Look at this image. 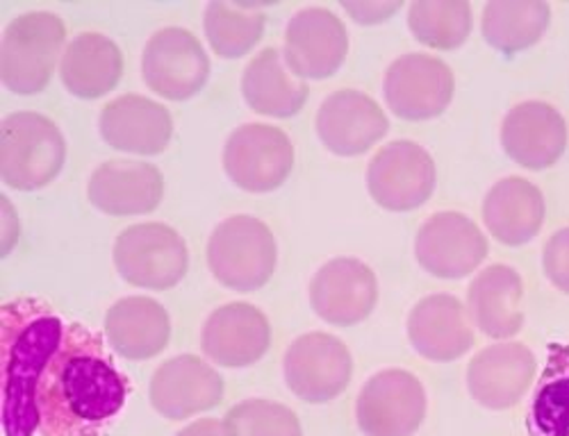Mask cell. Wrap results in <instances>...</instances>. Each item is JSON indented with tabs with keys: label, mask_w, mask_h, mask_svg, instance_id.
I'll list each match as a JSON object with an SVG mask.
<instances>
[{
	"label": "cell",
	"mask_w": 569,
	"mask_h": 436,
	"mask_svg": "<svg viewBox=\"0 0 569 436\" xmlns=\"http://www.w3.org/2000/svg\"><path fill=\"white\" fill-rule=\"evenodd\" d=\"M128 384L106 338L69 323L37 386L39 436H106L126 407Z\"/></svg>",
	"instance_id": "obj_1"
},
{
	"label": "cell",
	"mask_w": 569,
	"mask_h": 436,
	"mask_svg": "<svg viewBox=\"0 0 569 436\" xmlns=\"http://www.w3.org/2000/svg\"><path fill=\"white\" fill-rule=\"evenodd\" d=\"M67 325L49 303L17 298L0 307V398L6 436L37 434V386Z\"/></svg>",
	"instance_id": "obj_2"
},
{
	"label": "cell",
	"mask_w": 569,
	"mask_h": 436,
	"mask_svg": "<svg viewBox=\"0 0 569 436\" xmlns=\"http://www.w3.org/2000/svg\"><path fill=\"white\" fill-rule=\"evenodd\" d=\"M64 21L53 12H26L17 17L0 45V78L17 95H34L49 87L62 45Z\"/></svg>",
	"instance_id": "obj_3"
},
{
	"label": "cell",
	"mask_w": 569,
	"mask_h": 436,
	"mask_svg": "<svg viewBox=\"0 0 569 436\" xmlns=\"http://www.w3.org/2000/svg\"><path fill=\"white\" fill-rule=\"evenodd\" d=\"M67 141L43 114L17 112L3 121L0 134V175L17 191L51 184L64 169Z\"/></svg>",
	"instance_id": "obj_4"
},
{
	"label": "cell",
	"mask_w": 569,
	"mask_h": 436,
	"mask_svg": "<svg viewBox=\"0 0 569 436\" xmlns=\"http://www.w3.org/2000/svg\"><path fill=\"white\" fill-rule=\"evenodd\" d=\"M278 262L276 239L267 223L237 214L219 223L208 241V266L219 284L232 291L264 286Z\"/></svg>",
	"instance_id": "obj_5"
},
{
	"label": "cell",
	"mask_w": 569,
	"mask_h": 436,
	"mask_svg": "<svg viewBox=\"0 0 569 436\" xmlns=\"http://www.w3.org/2000/svg\"><path fill=\"white\" fill-rule=\"evenodd\" d=\"M119 275L139 288L164 291L176 286L189 266L184 239L164 223H137L114 241Z\"/></svg>",
	"instance_id": "obj_6"
},
{
	"label": "cell",
	"mask_w": 569,
	"mask_h": 436,
	"mask_svg": "<svg viewBox=\"0 0 569 436\" xmlns=\"http://www.w3.org/2000/svg\"><path fill=\"white\" fill-rule=\"evenodd\" d=\"M436 180V162L429 151L408 139L383 145L367 166L369 196L388 212L421 207L433 196Z\"/></svg>",
	"instance_id": "obj_7"
},
{
	"label": "cell",
	"mask_w": 569,
	"mask_h": 436,
	"mask_svg": "<svg viewBox=\"0 0 569 436\" xmlns=\"http://www.w3.org/2000/svg\"><path fill=\"white\" fill-rule=\"evenodd\" d=\"M284 382L308 405H326L347 392L353 359L342 338L328 332H310L290 344L284 353Z\"/></svg>",
	"instance_id": "obj_8"
},
{
	"label": "cell",
	"mask_w": 569,
	"mask_h": 436,
	"mask_svg": "<svg viewBox=\"0 0 569 436\" xmlns=\"http://www.w3.org/2000/svg\"><path fill=\"white\" fill-rule=\"evenodd\" d=\"M295 169V145L276 125L237 128L223 145V171L234 186L269 193L284 184Z\"/></svg>",
	"instance_id": "obj_9"
},
{
	"label": "cell",
	"mask_w": 569,
	"mask_h": 436,
	"mask_svg": "<svg viewBox=\"0 0 569 436\" xmlns=\"http://www.w3.org/2000/svg\"><path fill=\"white\" fill-rule=\"evenodd\" d=\"M141 75L160 99L187 101L208 84L210 58L189 30L162 28L144 45Z\"/></svg>",
	"instance_id": "obj_10"
},
{
	"label": "cell",
	"mask_w": 569,
	"mask_h": 436,
	"mask_svg": "<svg viewBox=\"0 0 569 436\" xmlns=\"http://www.w3.org/2000/svg\"><path fill=\"white\" fill-rule=\"evenodd\" d=\"M426 418V392L417 375L388 368L369 377L356 405L365 436H412Z\"/></svg>",
	"instance_id": "obj_11"
},
{
	"label": "cell",
	"mask_w": 569,
	"mask_h": 436,
	"mask_svg": "<svg viewBox=\"0 0 569 436\" xmlns=\"http://www.w3.org/2000/svg\"><path fill=\"white\" fill-rule=\"evenodd\" d=\"M456 91L453 71L433 55L410 53L397 58L386 73L383 95L395 116L429 121L440 116Z\"/></svg>",
	"instance_id": "obj_12"
},
{
	"label": "cell",
	"mask_w": 569,
	"mask_h": 436,
	"mask_svg": "<svg viewBox=\"0 0 569 436\" xmlns=\"http://www.w3.org/2000/svg\"><path fill=\"white\" fill-rule=\"evenodd\" d=\"M419 266L440 280H462L488 257V239L460 212H440L426 221L415 239Z\"/></svg>",
	"instance_id": "obj_13"
},
{
	"label": "cell",
	"mask_w": 569,
	"mask_h": 436,
	"mask_svg": "<svg viewBox=\"0 0 569 436\" xmlns=\"http://www.w3.org/2000/svg\"><path fill=\"white\" fill-rule=\"evenodd\" d=\"M349 55V32L342 19L326 8L297 12L284 30L282 58L301 80L336 75Z\"/></svg>",
	"instance_id": "obj_14"
},
{
	"label": "cell",
	"mask_w": 569,
	"mask_h": 436,
	"mask_svg": "<svg viewBox=\"0 0 569 436\" xmlns=\"http://www.w3.org/2000/svg\"><path fill=\"white\" fill-rule=\"evenodd\" d=\"M378 282L373 271L356 257L326 262L310 282V305L315 314L338 327L358 325L373 312Z\"/></svg>",
	"instance_id": "obj_15"
},
{
	"label": "cell",
	"mask_w": 569,
	"mask_h": 436,
	"mask_svg": "<svg viewBox=\"0 0 569 436\" xmlns=\"http://www.w3.org/2000/svg\"><path fill=\"white\" fill-rule=\"evenodd\" d=\"M390 130L388 116L371 95L358 89L330 93L317 112V134L326 149L340 158H358Z\"/></svg>",
	"instance_id": "obj_16"
},
{
	"label": "cell",
	"mask_w": 569,
	"mask_h": 436,
	"mask_svg": "<svg viewBox=\"0 0 569 436\" xmlns=\"http://www.w3.org/2000/svg\"><path fill=\"white\" fill-rule=\"evenodd\" d=\"M149 400L169 420H184L214 409L223 400L221 375L197 355H178L158 366Z\"/></svg>",
	"instance_id": "obj_17"
},
{
	"label": "cell",
	"mask_w": 569,
	"mask_h": 436,
	"mask_svg": "<svg viewBox=\"0 0 569 436\" xmlns=\"http://www.w3.org/2000/svg\"><path fill=\"white\" fill-rule=\"evenodd\" d=\"M536 377L533 353L517 342L483 348L467 366V389L486 409H510L525 398Z\"/></svg>",
	"instance_id": "obj_18"
},
{
	"label": "cell",
	"mask_w": 569,
	"mask_h": 436,
	"mask_svg": "<svg viewBox=\"0 0 569 436\" xmlns=\"http://www.w3.org/2000/svg\"><path fill=\"white\" fill-rule=\"evenodd\" d=\"M269 344V321L251 303H228L214 310L201 329V351L223 368L253 366L267 355Z\"/></svg>",
	"instance_id": "obj_19"
},
{
	"label": "cell",
	"mask_w": 569,
	"mask_h": 436,
	"mask_svg": "<svg viewBox=\"0 0 569 436\" xmlns=\"http://www.w3.org/2000/svg\"><path fill=\"white\" fill-rule=\"evenodd\" d=\"M501 145L521 169L545 171L565 155L567 123L549 103H519L503 119Z\"/></svg>",
	"instance_id": "obj_20"
},
{
	"label": "cell",
	"mask_w": 569,
	"mask_h": 436,
	"mask_svg": "<svg viewBox=\"0 0 569 436\" xmlns=\"http://www.w3.org/2000/svg\"><path fill=\"white\" fill-rule=\"evenodd\" d=\"M87 196L108 216L149 214L164 196V178L149 162L110 160L91 173Z\"/></svg>",
	"instance_id": "obj_21"
},
{
	"label": "cell",
	"mask_w": 569,
	"mask_h": 436,
	"mask_svg": "<svg viewBox=\"0 0 569 436\" xmlns=\"http://www.w3.org/2000/svg\"><path fill=\"white\" fill-rule=\"evenodd\" d=\"M101 136L114 151L130 155H160L171 141L173 119L169 110L147 95L123 93L101 112Z\"/></svg>",
	"instance_id": "obj_22"
},
{
	"label": "cell",
	"mask_w": 569,
	"mask_h": 436,
	"mask_svg": "<svg viewBox=\"0 0 569 436\" xmlns=\"http://www.w3.org/2000/svg\"><path fill=\"white\" fill-rule=\"evenodd\" d=\"M408 338L423 359L456 362L473 346L469 312L449 294L426 296L408 316Z\"/></svg>",
	"instance_id": "obj_23"
},
{
	"label": "cell",
	"mask_w": 569,
	"mask_h": 436,
	"mask_svg": "<svg viewBox=\"0 0 569 436\" xmlns=\"http://www.w3.org/2000/svg\"><path fill=\"white\" fill-rule=\"evenodd\" d=\"M525 282L512 266L492 264L471 280L467 288V312L486 336L506 342L525 327Z\"/></svg>",
	"instance_id": "obj_24"
},
{
	"label": "cell",
	"mask_w": 569,
	"mask_h": 436,
	"mask_svg": "<svg viewBox=\"0 0 569 436\" xmlns=\"http://www.w3.org/2000/svg\"><path fill=\"white\" fill-rule=\"evenodd\" d=\"M106 336L110 348L130 362L158 357L171 338L167 310L149 296L117 301L106 314Z\"/></svg>",
	"instance_id": "obj_25"
},
{
	"label": "cell",
	"mask_w": 569,
	"mask_h": 436,
	"mask_svg": "<svg viewBox=\"0 0 569 436\" xmlns=\"http://www.w3.org/2000/svg\"><path fill=\"white\" fill-rule=\"evenodd\" d=\"M542 191L525 178H503L483 201V223L503 246H525L545 223Z\"/></svg>",
	"instance_id": "obj_26"
},
{
	"label": "cell",
	"mask_w": 569,
	"mask_h": 436,
	"mask_svg": "<svg viewBox=\"0 0 569 436\" xmlns=\"http://www.w3.org/2000/svg\"><path fill=\"white\" fill-rule=\"evenodd\" d=\"M242 95L260 116L290 119L303 110L310 87L290 71L278 48H264L244 71Z\"/></svg>",
	"instance_id": "obj_27"
},
{
	"label": "cell",
	"mask_w": 569,
	"mask_h": 436,
	"mask_svg": "<svg viewBox=\"0 0 569 436\" xmlns=\"http://www.w3.org/2000/svg\"><path fill=\"white\" fill-rule=\"evenodd\" d=\"M123 75L121 48L106 34L82 32L62 55L60 78L69 93L93 101L110 93Z\"/></svg>",
	"instance_id": "obj_28"
},
{
	"label": "cell",
	"mask_w": 569,
	"mask_h": 436,
	"mask_svg": "<svg viewBox=\"0 0 569 436\" xmlns=\"http://www.w3.org/2000/svg\"><path fill=\"white\" fill-rule=\"evenodd\" d=\"M551 21L545 0H490L483 8V39L503 55L527 51L540 41Z\"/></svg>",
	"instance_id": "obj_29"
},
{
	"label": "cell",
	"mask_w": 569,
	"mask_h": 436,
	"mask_svg": "<svg viewBox=\"0 0 569 436\" xmlns=\"http://www.w3.org/2000/svg\"><path fill=\"white\" fill-rule=\"evenodd\" d=\"M531 436H569V344H553L529 407Z\"/></svg>",
	"instance_id": "obj_30"
},
{
	"label": "cell",
	"mask_w": 569,
	"mask_h": 436,
	"mask_svg": "<svg viewBox=\"0 0 569 436\" xmlns=\"http://www.w3.org/2000/svg\"><path fill=\"white\" fill-rule=\"evenodd\" d=\"M267 17L256 6L212 0L206 8L203 30L212 51L223 60L249 55L264 34Z\"/></svg>",
	"instance_id": "obj_31"
},
{
	"label": "cell",
	"mask_w": 569,
	"mask_h": 436,
	"mask_svg": "<svg viewBox=\"0 0 569 436\" xmlns=\"http://www.w3.org/2000/svg\"><path fill=\"white\" fill-rule=\"evenodd\" d=\"M471 26L467 0H415L408 8L412 37L433 51H456L469 39Z\"/></svg>",
	"instance_id": "obj_32"
},
{
	"label": "cell",
	"mask_w": 569,
	"mask_h": 436,
	"mask_svg": "<svg viewBox=\"0 0 569 436\" xmlns=\"http://www.w3.org/2000/svg\"><path fill=\"white\" fill-rule=\"evenodd\" d=\"M226 425L230 436H303L299 416L280 403L251 398L234 405Z\"/></svg>",
	"instance_id": "obj_33"
},
{
	"label": "cell",
	"mask_w": 569,
	"mask_h": 436,
	"mask_svg": "<svg viewBox=\"0 0 569 436\" xmlns=\"http://www.w3.org/2000/svg\"><path fill=\"white\" fill-rule=\"evenodd\" d=\"M542 266L547 280L569 296V227L553 232L542 251Z\"/></svg>",
	"instance_id": "obj_34"
},
{
	"label": "cell",
	"mask_w": 569,
	"mask_h": 436,
	"mask_svg": "<svg viewBox=\"0 0 569 436\" xmlns=\"http://www.w3.org/2000/svg\"><path fill=\"white\" fill-rule=\"evenodd\" d=\"M340 8L358 23V26H378V23H386L390 21L401 8L403 3H399V0H378V3H373V0H360V3H356V0H342Z\"/></svg>",
	"instance_id": "obj_35"
},
{
	"label": "cell",
	"mask_w": 569,
	"mask_h": 436,
	"mask_svg": "<svg viewBox=\"0 0 569 436\" xmlns=\"http://www.w3.org/2000/svg\"><path fill=\"white\" fill-rule=\"evenodd\" d=\"M176 436H230V429L226 420L199 418L194 423H189L187 427H182Z\"/></svg>",
	"instance_id": "obj_36"
},
{
	"label": "cell",
	"mask_w": 569,
	"mask_h": 436,
	"mask_svg": "<svg viewBox=\"0 0 569 436\" xmlns=\"http://www.w3.org/2000/svg\"><path fill=\"white\" fill-rule=\"evenodd\" d=\"M3 201V257L10 255V251L14 249L17 244V234H19V219H17V212L10 203V199H0Z\"/></svg>",
	"instance_id": "obj_37"
}]
</instances>
